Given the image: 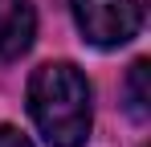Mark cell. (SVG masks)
Returning <instances> with one entry per match:
<instances>
[{
	"instance_id": "cell-3",
	"label": "cell",
	"mask_w": 151,
	"mask_h": 147,
	"mask_svg": "<svg viewBox=\"0 0 151 147\" xmlns=\"http://www.w3.org/2000/svg\"><path fill=\"white\" fill-rule=\"evenodd\" d=\"M37 37V12L29 0H0V66L29 53Z\"/></svg>"
},
{
	"instance_id": "cell-1",
	"label": "cell",
	"mask_w": 151,
	"mask_h": 147,
	"mask_svg": "<svg viewBox=\"0 0 151 147\" xmlns=\"http://www.w3.org/2000/svg\"><path fill=\"white\" fill-rule=\"evenodd\" d=\"M29 115L53 147H82L90 139V82L70 61H45L29 78Z\"/></svg>"
},
{
	"instance_id": "cell-5",
	"label": "cell",
	"mask_w": 151,
	"mask_h": 147,
	"mask_svg": "<svg viewBox=\"0 0 151 147\" xmlns=\"http://www.w3.org/2000/svg\"><path fill=\"white\" fill-rule=\"evenodd\" d=\"M0 147H33L17 127H0Z\"/></svg>"
},
{
	"instance_id": "cell-2",
	"label": "cell",
	"mask_w": 151,
	"mask_h": 147,
	"mask_svg": "<svg viewBox=\"0 0 151 147\" xmlns=\"http://www.w3.org/2000/svg\"><path fill=\"white\" fill-rule=\"evenodd\" d=\"M70 8H74L82 37L98 49L127 45L143 24V12L135 0H70Z\"/></svg>"
},
{
	"instance_id": "cell-4",
	"label": "cell",
	"mask_w": 151,
	"mask_h": 147,
	"mask_svg": "<svg viewBox=\"0 0 151 147\" xmlns=\"http://www.w3.org/2000/svg\"><path fill=\"white\" fill-rule=\"evenodd\" d=\"M147 61H135L131 74H127V115L135 122H147V102H151V90H147Z\"/></svg>"
}]
</instances>
